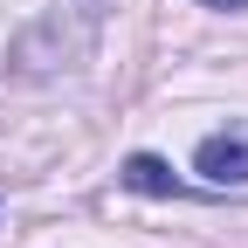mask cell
<instances>
[{
    "label": "cell",
    "instance_id": "6da1fadb",
    "mask_svg": "<svg viewBox=\"0 0 248 248\" xmlns=\"http://www.w3.org/2000/svg\"><path fill=\"white\" fill-rule=\"evenodd\" d=\"M193 172L207 186H248V131H214L193 152Z\"/></svg>",
    "mask_w": 248,
    "mask_h": 248
},
{
    "label": "cell",
    "instance_id": "7a4b0ae2",
    "mask_svg": "<svg viewBox=\"0 0 248 248\" xmlns=\"http://www.w3.org/2000/svg\"><path fill=\"white\" fill-rule=\"evenodd\" d=\"M117 179L131 186V193H152V200H179V193H186V186L172 179V166H166V159H152V152H131Z\"/></svg>",
    "mask_w": 248,
    "mask_h": 248
},
{
    "label": "cell",
    "instance_id": "3957f363",
    "mask_svg": "<svg viewBox=\"0 0 248 248\" xmlns=\"http://www.w3.org/2000/svg\"><path fill=\"white\" fill-rule=\"evenodd\" d=\"M200 7H248V0H200Z\"/></svg>",
    "mask_w": 248,
    "mask_h": 248
}]
</instances>
